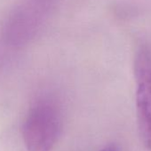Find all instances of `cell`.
Listing matches in <instances>:
<instances>
[{
	"instance_id": "6da1fadb",
	"label": "cell",
	"mask_w": 151,
	"mask_h": 151,
	"mask_svg": "<svg viewBox=\"0 0 151 151\" xmlns=\"http://www.w3.org/2000/svg\"><path fill=\"white\" fill-rule=\"evenodd\" d=\"M62 127L60 111L49 100H40L29 109L22 126L28 151H52Z\"/></svg>"
},
{
	"instance_id": "7a4b0ae2",
	"label": "cell",
	"mask_w": 151,
	"mask_h": 151,
	"mask_svg": "<svg viewBox=\"0 0 151 151\" xmlns=\"http://www.w3.org/2000/svg\"><path fill=\"white\" fill-rule=\"evenodd\" d=\"M137 124L144 147L151 150V52L140 49L135 57Z\"/></svg>"
},
{
	"instance_id": "3957f363",
	"label": "cell",
	"mask_w": 151,
	"mask_h": 151,
	"mask_svg": "<svg viewBox=\"0 0 151 151\" xmlns=\"http://www.w3.org/2000/svg\"><path fill=\"white\" fill-rule=\"evenodd\" d=\"M101 151H120L119 147L115 145V144H109L108 146H106L105 147H103Z\"/></svg>"
}]
</instances>
